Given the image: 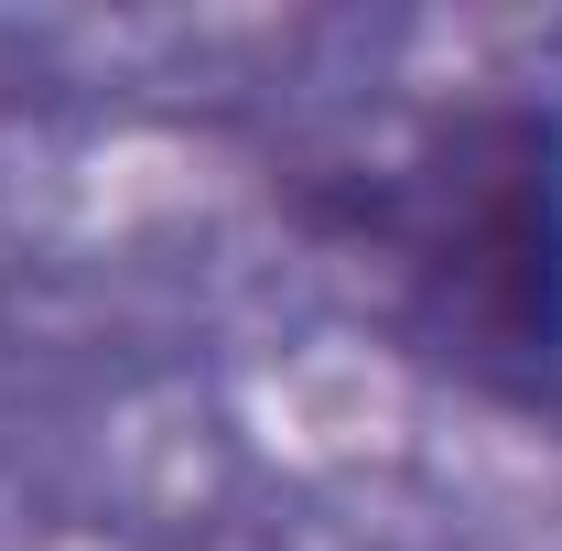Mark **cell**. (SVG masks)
<instances>
[{"instance_id":"1","label":"cell","mask_w":562,"mask_h":551,"mask_svg":"<svg viewBox=\"0 0 562 551\" xmlns=\"http://www.w3.org/2000/svg\"><path fill=\"white\" fill-rule=\"evenodd\" d=\"M292 216L336 249H368L401 314L476 379L541 390L562 368V109L552 98H454L390 162L336 173Z\"/></svg>"}]
</instances>
